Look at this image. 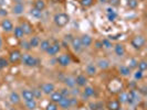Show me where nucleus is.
I'll list each match as a JSON object with an SVG mask.
<instances>
[{
  "mask_svg": "<svg viewBox=\"0 0 147 110\" xmlns=\"http://www.w3.org/2000/svg\"><path fill=\"white\" fill-rule=\"evenodd\" d=\"M53 22L58 28H64L70 22V15L65 12H58L53 15Z\"/></svg>",
  "mask_w": 147,
  "mask_h": 110,
  "instance_id": "obj_1",
  "label": "nucleus"
},
{
  "mask_svg": "<svg viewBox=\"0 0 147 110\" xmlns=\"http://www.w3.org/2000/svg\"><path fill=\"white\" fill-rule=\"evenodd\" d=\"M21 63L24 66L32 68V67H37L40 64V59L36 57V56L29 54V53H24V54H22L21 56Z\"/></svg>",
  "mask_w": 147,
  "mask_h": 110,
  "instance_id": "obj_2",
  "label": "nucleus"
},
{
  "mask_svg": "<svg viewBox=\"0 0 147 110\" xmlns=\"http://www.w3.org/2000/svg\"><path fill=\"white\" fill-rule=\"evenodd\" d=\"M145 44H146V39H145L144 35H142V34L135 35L131 40V45H132L133 49L136 50V51H140L142 49H144Z\"/></svg>",
  "mask_w": 147,
  "mask_h": 110,
  "instance_id": "obj_3",
  "label": "nucleus"
},
{
  "mask_svg": "<svg viewBox=\"0 0 147 110\" xmlns=\"http://www.w3.org/2000/svg\"><path fill=\"white\" fill-rule=\"evenodd\" d=\"M21 56H22L21 51L15 49V50L9 52V54H8V61L12 65H18L19 63H21Z\"/></svg>",
  "mask_w": 147,
  "mask_h": 110,
  "instance_id": "obj_4",
  "label": "nucleus"
},
{
  "mask_svg": "<svg viewBox=\"0 0 147 110\" xmlns=\"http://www.w3.org/2000/svg\"><path fill=\"white\" fill-rule=\"evenodd\" d=\"M57 63L59 64V66L61 67H67V66L71 65V63H72V59H71V56L69 55V54H61L59 55L58 57H57Z\"/></svg>",
  "mask_w": 147,
  "mask_h": 110,
  "instance_id": "obj_5",
  "label": "nucleus"
},
{
  "mask_svg": "<svg viewBox=\"0 0 147 110\" xmlns=\"http://www.w3.org/2000/svg\"><path fill=\"white\" fill-rule=\"evenodd\" d=\"M40 89L42 91V94L45 96H50L55 90V85L51 83V81H47V83H43L41 86H40Z\"/></svg>",
  "mask_w": 147,
  "mask_h": 110,
  "instance_id": "obj_6",
  "label": "nucleus"
},
{
  "mask_svg": "<svg viewBox=\"0 0 147 110\" xmlns=\"http://www.w3.org/2000/svg\"><path fill=\"white\" fill-rule=\"evenodd\" d=\"M0 27H1V29L3 32H6V33H10V32H12L13 31V23L12 21L10 20V19H8V18H5L2 21L0 22Z\"/></svg>",
  "mask_w": 147,
  "mask_h": 110,
  "instance_id": "obj_7",
  "label": "nucleus"
},
{
  "mask_svg": "<svg viewBox=\"0 0 147 110\" xmlns=\"http://www.w3.org/2000/svg\"><path fill=\"white\" fill-rule=\"evenodd\" d=\"M19 25L21 27V29H22V31H23V33H24V35H31V34L33 33V25H32L28 20H23V21H21Z\"/></svg>",
  "mask_w": 147,
  "mask_h": 110,
  "instance_id": "obj_8",
  "label": "nucleus"
},
{
  "mask_svg": "<svg viewBox=\"0 0 147 110\" xmlns=\"http://www.w3.org/2000/svg\"><path fill=\"white\" fill-rule=\"evenodd\" d=\"M138 97H140V93H138L136 89H131V90L127 93V103H128V105H134V103H136L137 100H138Z\"/></svg>",
  "mask_w": 147,
  "mask_h": 110,
  "instance_id": "obj_9",
  "label": "nucleus"
},
{
  "mask_svg": "<svg viewBox=\"0 0 147 110\" xmlns=\"http://www.w3.org/2000/svg\"><path fill=\"white\" fill-rule=\"evenodd\" d=\"M80 41H81V44L83 46V49H88V47H91L92 44H93V37H91L90 34H82L80 37Z\"/></svg>",
  "mask_w": 147,
  "mask_h": 110,
  "instance_id": "obj_10",
  "label": "nucleus"
},
{
  "mask_svg": "<svg viewBox=\"0 0 147 110\" xmlns=\"http://www.w3.org/2000/svg\"><path fill=\"white\" fill-rule=\"evenodd\" d=\"M88 83V78L86 75L84 74H79L76 77H75V85L79 88H84Z\"/></svg>",
  "mask_w": 147,
  "mask_h": 110,
  "instance_id": "obj_11",
  "label": "nucleus"
},
{
  "mask_svg": "<svg viewBox=\"0 0 147 110\" xmlns=\"http://www.w3.org/2000/svg\"><path fill=\"white\" fill-rule=\"evenodd\" d=\"M8 99H9V103H11L12 106H17V105H19V103H21V96L20 94L18 93V91H11L10 94H9V97H8Z\"/></svg>",
  "mask_w": 147,
  "mask_h": 110,
  "instance_id": "obj_12",
  "label": "nucleus"
},
{
  "mask_svg": "<svg viewBox=\"0 0 147 110\" xmlns=\"http://www.w3.org/2000/svg\"><path fill=\"white\" fill-rule=\"evenodd\" d=\"M105 109L106 110H121L122 105L118 103L117 99H110L105 103Z\"/></svg>",
  "mask_w": 147,
  "mask_h": 110,
  "instance_id": "obj_13",
  "label": "nucleus"
},
{
  "mask_svg": "<svg viewBox=\"0 0 147 110\" xmlns=\"http://www.w3.org/2000/svg\"><path fill=\"white\" fill-rule=\"evenodd\" d=\"M80 95H82V97L84 98L83 100H86L88 98H91V97H94L95 96V89H94V87H92V86L86 85L84 87V89L81 91Z\"/></svg>",
  "mask_w": 147,
  "mask_h": 110,
  "instance_id": "obj_14",
  "label": "nucleus"
},
{
  "mask_svg": "<svg viewBox=\"0 0 147 110\" xmlns=\"http://www.w3.org/2000/svg\"><path fill=\"white\" fill-rule=\"evenodd\" d=\"M60 51H61V44L60 43H51V45H50V47L48 49V51L45 52L49 56H57L58 54L60 53Z\"/></svg>",
  "mask_w": 147,
  "mask_h": 110,
  "instance_id": "obj_15",
  "label": "nucleus"
},
{
  "mask_svg": "<svg viewBox=\"0 0 147 110\" xmlns=\"http://www.w3.org/2000/svg\"><path fill=\"white\" fill-rule=\"evenodd\" d=\"M113 49H114V53L117 57H123L125 56L126 54V49L124 46V44L122 43H116L115 45H113Z\"/></svg>",
  "mask_w": 147,
  "mask_h": 110,
  "instance_id": "obj_16",
  "label": "nucleus"
},
{
  "mask_svg": "<svg viewBox=\"0 0 147 110\" xmlns=\"http://www.w3.org/2000/svg\"><path fill=\"white\" fill-rule=\"evenodd\" d=\"M70 44H71L73 51L76 52V53H80L83 50V46H82L81 41H80V37H74Z\"/></svg>",
  "mask_w": 147,
  "mask_h": 110,
  "instance_id": "obj_17",
  "label": "nucleus"
},
{
  "mask_svg": "<svg viewBox=\"0 0 147 110\" xmlns=\"http://www.w3.org/2000/svg\"><path fill=\"white\" fill-rule=\"evenodd\" d=\"M97 67H96L95 64H93V63H90L86 65L85 67V74H86V76L88 77H94L96 74H97Z\"/></svg>",
  "mask_w": 147,
  "mask_h": 110,
  "instance_id": "obj_18",
  "label": "nucleus"
},
{
  "mask_svg": "<svg viewBox=\"0 0 147 110\" xmlns=\"http://www.w3.org/2000/svg\"><path fill=\"white\" fill-rule=\"evenodd\" d=\"M20 96H21V99H23V101H29V100L34 99L33 94H32V90L31 89H27V88L22 89Z\"/></svg>",
  "mask_w": 147,
  "mask_h": 110,
  "instance_id": "obj_19",
  "label": "nucleus"
},
{
  "mask_svg": "<svg viewBox=\"0 0 147 110\" xmlns=\"http://www.w3.org/2000/svg\"><path fill=\"white\" fill-rule=\"evenodd\" d=\"M95 65L97 68H100V69H102V71H106L107 68H110L111 64H110V61H109V59H101L96 62Z\"/></svg>",
  "mask_w": 147,
  "mask_h": 110,
  "instance_id": "obj_20",
  "label": "nucleus"
},
{
  "mask_svg": "<svg viewBox=\"0 0 147 110\" xmlns=\"http://www.w3.org/2000/svg\"><path fill=\"white\" fill-rule=\"evenodd\" d=\"M59 108H61L62 110H69L72 108V106H71V101H70V97L69 98H65V97H63L62 99H61V101L59 103Z\"/></svg>",
  "mask_w": 147,
  "mask_h": 110,
  "instance_id": "obj_21",
  "label": "nucleus"
},
{
  "mask_svg": "<svg viewBox=\"0 0 147 110\" xmlns=\"http://www.w3.org/2000/svg\"><path fill=\"white\" fill-rule=\"evenodd\" d=\"M24 12V5L22 2H18L15 3L12 7V13L16 15H20Z\"/></svg>",
  "mask_w": 147,
  "mask_h": 110,
  "instance_id": "obj_22",
  "label": "nucleus"
},
{
  "mask_svg": "<svg viewBox=\"0 0 147 110\" xmlns=\"http://www.w3.org/2000/svg\"><path fill=\"white\" fill-rule=\"evenodd\" d=\"M49 97H50V101H52V103H59L61 101V99L63 98V96L61 95L60 90H54Z\"/></svg>",
  "mask_w": 147,
  "mask_h": 110,
  "instance_id": "obj_23",
  "label": "nucleus"
},
{
  "mask_svg": "<svg viewBox=\"0 0 147 110\" xmlns=\"http://www.w3.org/2000/svg\"><path fill=\"white\" fill-rule=\"evenodd\" d=\"M118 73L123 77H128L132 74V71H131V68L127 65H121L118 67Z\"/></svg>",
  "mask_w": 147,
  "mask_h": 110,
  "instance_id": "obj_24",
  "label": "nucleus"
},
{
  "mask_svg": "<svg viewBox=\"0 0 147 110\" xmlns=\"http://www.w3.org/2000/svg\"><path fill=\"white\" fill-rule=\"evenodd\" d=\"M12 33H13V37H15L17 40H22V39L24 37V33H23V31H22L20 25H16L15 28H13Z\"/></svg>",
  "mask_w": 147,
  "mask_h": 110,
  "instance_id": "obj_25",
  "label": "nucleus"
},
{
  "mask_svg": "<svg viewBox=\"0 0 147 110\" xmlns=\"http://www.w3.org/2000/svg\"><path fill=\"white\" fill-rule=\"evenodd\" d=\"M40 42H41V40H40V37H38V35H33V37H30L29 40V44L30 46H31V49H37V47H39Z\"/></svg>",
  "mask_w": 147,
  "mask_h": 110,
  "instance_id": "obj_26",
  "label": "nucleus"
},
{
  "mask_svg": "<svg viewBox=\"0 0 147 110\" xmlns=\"http://www.w3.org/2000/svg\"><path fill=\"white\" fill-rule=\"evenodd\" d=\"M33 8H36V9L43 12V10L47 8V3H45L44 0H34L33 1Z\"/></svg>",
  "mask_w": 147,
  "mask_h": 110,
  "instance_id": "obj_27",
  "label": "nucleus"
},
{
  "mask_svg": "<svg viewBox=\"0 0 147 110\" xmlns=\"http://www.w3.org/2000/svg\"><path fill=\"white\" fill-rule=\"evenodd\" d=\"M24 107L27 110H36L38 108V103L36 99H32L29 101H24Z\"/></svg>",
  "mask_w": 147,
  "mask_h": 110,
  "instance_id": "obj_28",
  "label": "nucleus"
},
{
  "mask_svg": "<svg viewBox=\"0 0 147 110\" xmlns=\"http://www.w3.org/2000/svg\"><path fill=\"white\" fill-rule=\"evenodd\" d=\"M63 83H64L65 87L70 88V89L76 86V85H75V78H74V77H71V76H67V77H65Z\"/></svg>",
  "mask_w": 147,
  "mask_h": 110,
  "instance_id": "obj_29",
  "label": "nucleus"
},
{
  "mask_svg": "<svg viewBox=\"0 0 147 110\" xmlns=\"http://www.w3.org/2000/svg\"><path fill=\"white\" fill-rule=\"evenodd\" d=\"M117 100L121 105L127 103V91H119L117 96Z\"/></svg>",
  "mask_w": 147,
  "mask_h": 110,
  "instance_id": "obj_30",
  "label": "nucleus"
},
{
  "mask_svg": "<svg viewBox=\"0 0 147 110\" xmlns=\"http://www.w3.org/2000/svg\"><path fill=\"white\" fill-rule=\"evenodd\" d=\"M32 90V94H33V97H34V99L36 100H40V99H42V97H43V94H42V91H41V89L40 87L38 88H33V89H31Z\"/></svg>",
  "mask_w": 147,
  "mask_h": 110,
  "instance_id": "obj_31",
  "label": "nucleus"
},
{
  "mask_svg": "<svg viewBox=\"0 0 147 110\" xmlns=\"http://www.w3.org/2000/svg\"><path fill=\"white\" fill-rule=\"evenodd\" d=\"M50 45H51V42H50L49 40H42V41L40 42L39 47H40V50H41L42 52H47L48 51V49L50 47Z\"/></svg>",
  "mask_w": 147,
  "mask_h": 110,
  "instance_id": "obj_32",
  "label": "nucleus"
},
{
  "mask_svg": "<svg viewBox=\"0 0 147 110\" xmlns=\"http://www.w3.org/2000/svg\"><path fill=\"white\" fill-rule=\"evenodd\" d=\"M102 41V45H103V49H106V50H110L113 47V43H112V41H111L110 39H107V37H105L103 40H101Z\"/></svg>",
  "mask_w": 147,
  "mask_h": 110,
  "instance_id": "obj_33",
  "label": "nucleus"
},
{
  "mask_svg": "<svg viewBox=\"0 0 147 110\" xmlns=\"http://www.w3.org/2000/svg\"><path fill=\"white\" fill-rule=\"evenodd\" d=\"M127 8H129V9H136V8L138 7V5H140V1L138 0H127Z\"/></svg>",
  "mask_w": 147,
  "mask_h": 110,
  "instance_id": "obj_34",
  "label": "nucleus"
},
{
  "mask_svg": "<svg viewBox=\"0 0 147 110\" xmlns=\"http://www.w3.org/2000/svg\"><path fill=\"white\" fill-rule=\"evenodd\" d=\"M30 15H32L33 18H36V19H40V18L42 17V11L38 10L36 8H32V9L30 10Z\"/></svg>",
  "mask_w": 147,
  "mask_h": 110,
  "instance_id": "obj_35",
  "label": "nucleus"
},
{
  "mask_svg": "<svg viewBox=\"0 0 147 110\" xmlns=\"http://www.w3.org/2000/svg\"><path fill=\"white\" fill-rule=\"evenodd\" d=\"M9 65H10V63H9L8 59L3 57V56H0V69H5Z\"/></svg>",
  "mask_w": 147,
  "mask_h": 110,
  "instance_id": "obj_36",
  "label": "nucleus"
},
{
  "mask_svg": "<svg viewBox=\"0 0 147 110\" xmlns=\"http://www.w3.org/2000/svg\"><path fill=\"white\" fill-rule=\"evenodd\" d=\"M137 68L142 71V72H145L147 69V62L145 59H140L138 61V63H137Z\"/></svg>",
  "mask_w": 147,
  "mask_h": 110,
  "instance_id": "obj_37",
  "label": "nucleus"
},
{
  "mask_svg": "<svg viewBox=\"0 0 147 110\" xmlns=\"http://www.w3.org/2000/svg\"><path fill=\"white\" fill-rule=\"evenodd\" d=\"M80 5L84 8H90L94 5V0H80Z\"/></svg>",
  "mask_w": 147,
  "mask_h": 110,
  "instance_id": "obj_38",
  "label": "nucleus"
},
{
  "mask_svg": "<svg viewBox=\"0 0 147 110\" xmlns=\"http://www.w3.org/2000/svg\"><path fill=\"white\" fill-rule=\"evenodd\" d=\"M60 93H61V95L63 96V97H65V98L71 97V90H70V88L62 87L61 89H60Z\"/></svg>",
  "mask_w": 147,
  "mask_h": 110,
  "instance_id": "obj_39",
  "label": "nucleus"
},
{
  "mask_svg": "<svg viewBox=\"0 0 147 110\" xmlns=\"http://www.w3.org/2000/svg\"><path fill=\"white\" fill-rule=\"evenodd\" d=\"M137 63H138V61L133 57V59H131L128 61V65L127 66L131 68V71H132V69H136V68H137Z\"/></svg>",
  "mask_w": 147,
  "mask_h": 110,
  "instance_id": "obj_40",
  "label": "nucleus"
},
{
  "mask_svg": "<svg viewBox=\"0 0 147 110\" xmlns=\"http://www.w3.org/2000/svg\"><path fill=\"white\" fill-rule=\"evenodd\" d=\"M44 110H59V105H58V103H52V101H50V103L45 106Z\"/></svg>",
  "mask_w": 147,
  "mask_h": 110,
  "instance_id": "obj_41",
  "label": "nucleus"
},
{
  "mask_svg": "<svg viewBox=\"0 0 147 110\" xmlns=\"http://www.w3.org/2000/svg\"><path fill=\"white\" fill-rule=\"evenodd\" d=\"M143 77H144V72H142L140 69H136L135 73H134V79L135 81H140V79H143Z\"/></svg>",
  "mask_w": 147,
  "mask_h": 110,
  "instance_id": "obj_42",
  "label": "nucleus"
},
{
  "mask_svg": "<svg viewBox=\"0 0 147 110\" xmlns=\"http://www.w3.org/2000/svg\"><path fill=\"white\" fill-rule=\"evenodd\" d=\"M70 90H71V96L72 97H78V96H80V94H81V89L79 87H76V86L71 88Z\"/></svg>",
  "mask_w": 147,
  "mask_h": 110,
  "instance_id": "obj_43",
  "label": "nucleus"
},
{
  "mask_svg": "<svg viewBox=\"0 0 147 110\" xmlns=\"http://www.w3.org/2000/svg\"><path fill=\"white\" fill-rule=\"evenodd\" d=\"M21 47L24 50V51H27V52H29L31 51L32 49H31V46H30V44H29V41H22L21 42Z\"/></svg>",
  "mask_w": 147,
  "mask_h": 110,
  "instance_id": "obj_44",
  "label": "nucleus"
},
{
  "mask_svg": "<svg viewBox=\"0 0 147 110\" xmlns=\"http://www.w3.org/2000/svg\"><path fill=\"white\" fill-rule=\"evenodd\" d=\"M93 43H94V47L96 50H103V45H102L101 40H95V41H93Z\"/></svg>",
  "mask_w": 147,
  "mask_h": 110,
  "instance_id": "obj_45",
  "label": "nucleus"
},
{
  "mask_svg": "<svg viewBox=\"0 0 147 110\" xmlns=\"http://www.w3.org/2000/svg\"><path fill=\"white\" fill-rule=\"evenodd\" d=\"M70 101H71V106H72V108L75 107V106H78V103H79V99L76 98V97H70Z\"/></svg>",
  "mask_w": 147,
  "mask_h": 110,
  "instance_id": "obj_46",
  "label": "nucleus"
},
{
  "mask_svg": "<svg viewBox=\"0 0 147 110\" xmlns=\"http://www.w3.org/2000/svg\"><path fill=\"white\" fill-rule=\"evenodd\" d=\"M107 2H110V5L113 7H118L121 5V0H109Z\"/></svg>",
  "mask_w": 147,
  "mask_h": 110,
  "instance_id": "obj_47",
  "label": "nucleus"
},
{
  "mask_svg": "<svg viewBox=\"0 0 147 110\" xmlns=\"http://www.w3.org/2000/svg\"><path fill=\"white\" fill-rule=\"evenodd\" d=\"M116 18H117V15H116L115 11H114V12H111V13H107V19H109L110 21H114Z\"/></svg>",
  "mask_w": 147,
  "mask_h": 110,
  "instance_id": "obj_48",
  "label": "nucleus"
},
{
  "mask_svg": "<svg viewBox=\"0 0 147 110\" xmlns=\"http://www.w3.org/2000/svg\"><path fill=\"white\" fill-rule=\"evenodd\" d=\"M137 90L143 96H146V86H140V87L137 88Z\"/></svg>",
  "mask_w": 147,
  "mask_h": 110,
  "instance_id": "obj_49",
  "label": "nucleus"
},
{
  "mask_svg": "<svg viewBox=\"0 0 147 110\" xmlns=\"http://www.w3.org/2000/svg\"><path fill=\"white\" fill-rule=\"evenodd\" d=\"M73 35L71 34V33H69V34H65L64 35V41H67V43H71V41H72V39H73Z\"/></svg>",
  "mask_w": 147,
  "mask_h": 110,
  "instance_id": "obj_50",
  "label": "nucleus"
},
{
  "mask_svg": "<svg viewBox=\"0 0 147 110\" xmlns=\"http://www.w3.org/2000/svg\"><path fill=\"white\" fill-rule=\"evenodd\" d=\"M8 15V11L6 9H3V8H0V15L1 17H7Z\"/></svg>",
  "mask_w": 147,
  "mask_h": 110,
  "instance_id": "obj_51",
  "label": "nucleus"
},
{
  "mask_svg": "<svg viewBox=\"0 0 147 110\" xmlns=\"http://www.w3.org/2000/svg\"><path fill=\"white\" fill-rule=\"evenodd\" d=\"M3 47V40H2V37H0V50Z\"/></svg>",
  "mask_w": 147,
  "mask_h": 110,
  "instance_id": "obj_52",
  "label": "nucleus"
},
{
  "mask_svg": "<svg viewBox=\"0 0 147 110\" xmlns=\"http://www.w3.org/2000/svg\"><path fill=\"white\" fill-rule=\"evenodd\" d=\"M106 11H107V13H111V12H114V10H113V8H112V7L107 8V9H106Z\"/></svg>",
  "mask_w": 147,
  "mask_h": 110,
  "instance_id": "obj_53",
  "label": "nucleus"
},
{
  "mask_svg": "<svg viewBox=\"0 0 147 110\" xmlns=\"http://www.w3.org/2000/svg\"><path fill=\"white\" fill-rule=\"evenodd\" d=\"M107 1H109V0H100V2H101V3H106Z\"/></svg>",
  "mask_w": 147,
  "mask_h": 110,
  "instance_id": "obj_54",
  "label": "nucleus"
},
{
  "mask_svg": "<svg viewBox=\"0 0 147 110\" xmlns=\"http://www.w3.org/2000/svg\"><path fill=\"white\" fill-rule=\"evenodd\" d=\"M15 3H18V2H22V0H13Z\"/></svg>",
  "mask_w": 147,
  "mask_h": 110,
  "instance_id": "obj_55",
  "label": "nucleus"
},
{
  "mask_svg": "<svg viewBox=\"0 0 147 110\" xmlns=\"http://www.w3.org/2000/svg\"><path fill=\"white\" fill-rule=\"evenodd\" d=\"M98 110H106L105 108H101V109H98Z\"/></svg>",
  "mask_w": 147,
  "mask_h": 110,
  "instance_id": "obj_56",
  "label": "nucleus"
},
{
  "mask_svg": "<svg viewBox=\"0 0 147 110\" xmlns=\"http://www.w3.org/2000/svg\"><path fill=\"white\" fill-rule=\"evenodd\" d=\"M0 110H2V109H0Z\"/></svg>",
  "mask_w": 147,
  "mask_h": 110,
  "instance_id": "obj_57",
  "label": "nucleus"
}]
</instances>
